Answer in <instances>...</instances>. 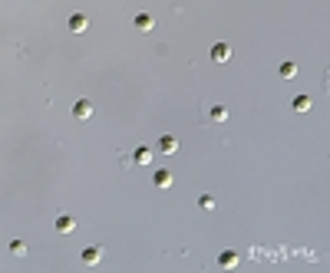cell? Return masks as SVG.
Returning a JSON list of instances; mask_svg holds the SVG:
<instances>
[{"instance_id": "1", "label": "cell", "mask_w": 330, "mask_h": 273, "mask_svg": "<svg viewBox=\"0 0 330 273\" xmlns=\"http://www.w3.org/2000/svg\"><path fill=\"white\" fill-rule=\"evenodd\" d=\"M89 116H93V102H89V99H79L76 106H73V118H79V122H86Z\"/></svg>"}, {"instance_id": "2", "label": "cell", "mask_w": 330, "mask_h": 273, "mask_svg": "<svg viewBox=\"0 0 330 273\" xmlns=\"http://www.w3.org/2000/svg\"><path fill=\"white\" fill-rule=\"evenodd\" d=\"M238 260H241V257H238L235 250H225V254H218V266H221V270H235Z\"/></svg>"}, {"instance_id": "3", "label": "cell", "mask_w": 330, "mask_h": 273, "mask_svg": "<svg viewBox=\"0 0 330 273\" xmlns=\"http://www.w3.org/2000/svg\"><path fill=\"white\" fill-rule=\"evenodd\" d=\"M56 230H60V234H73V230H76V218L60 214V218H56Z\"/></svg>"}, {"instance_id": "4", "label": "cell", "mask_w": 330, "mask_h": 273, "mask_svg": "<svg viewBox=\"0 0 330 273\" xmlns=\"http://www.w3.org/2000/svg\"><path fill=\"white\" fill-rule=\"evenodd\" d=\"M86 26H89L86 14H73L70 16V33H86Z\"/></svg>"}, {"instance_id": "5", "label": "cell", "mask_w": 330, "mask_h": 273, "mask_svg": "<svg viewBox=\"0 0 330 273\" xmlns=\"http://www.w3.org/2000/svg\"><path fill=\"white\" fill-rule=\"evenodd\" d=\"M152 184H155V188H162V191H165V188H172V172L158 168V172L152 174Z\"/></svg>"}, {"instance_id": "6", "label": "cell", "mask_w": 330, "mask_h": 273, "mask_svg": "<svg viewBox=\"0 0 330 273\" xmlns=\"http://www.w3.org/2000/svg\"><path fill=\"white\" fill-rule=\"evenodd\" d=\"M228 56H231V46H228V43H215V46H212V60H215V62H228Z\"/></svg>"}, {"instance_id": "7", "label": "cell", "mask_w": 330, "mask_h": 273, "mask_svg": "<svg viewBox=\"0 0 330 273\" xmlns=\"http://www.w3.org/2000/svg\"><path fill=\"white\" fill-rule=\"evenodd\" d=\"M135 30H142V33H152V30H155V20H152L149 14H135Z\"/></svg>"}, {"instance_id": "8", "label": "cell", "mask_w": 330, "mask_h": 273, "mask_svg": "<svg viewBox=\"0 0 330 273\" xmlns=\"http://www.w3.org/2000/svg\"><path fill=\"white\" fill-rule=\"evenodd\" d=\"M158 148H162L165 155H175V152H179V138H172V135H162V138H158Z\"/></svg>"}, {"instance_id": "9", "label": "cell", "mask_w": 330, "mask_h": 273, "mask_svg": "<svg viewBox=\"0 0 330 273\" xmlns=\"http://www.w3.org/2000/svg\"><path fill=\"white\" fill-rule=\"evenodd\" d=\"M132 162H135V164H149V162H152V152L145 148V145H139V148L132 152Z\"/></svg>"}, {"instance_id": "10", "label": "cell", "mask_w": 330, "mask_h": 273, "mask_svg": "<svg viewBox=\"0 0 330 273\" xmlns=\"http://www.w3.org/2000/svg\"><path fill=\"white\" fill-rule=\"evenodd\" d=\"M294 112H310V106H314V102H310V96H294Z\"/></svg>"}, {"instance_id": "11", "label": "cell", "mask_w": 330, "mask_h": 273, "mask_svg": "<svg viewBox=\"0 0 330 273\" xmlns=\"http://www.w3.org/2000/svg\"><path fill=\"white\" fill-rule=\"evenodd\" d=\"M99 260H102L99 247H86V250H83V264H99Z\"/></svg>"}, {"instance_id": "12", "label": "cell", "mask_w": 330, "mask_h": 273, "mask_svg": "<svg viewBox=\"0 0 330 273\" xmlns=\"http://www.w3.org/2000/svg\"><path fill=\"white\" fill-rule=\"evenodd\" d=\"M281 76H284V79H294V76H297V62H294V60L281 62Z\"/></svg>"}, {"instance_id": "13", "label": "cell", "mask_w": 330, "mask_h": 273, "mask_svg": "<svg viewBox=\"0 0 330 273\" xmlns=\"http://www.w3.org/2000/svg\"><path fill=\"white\" fill-rule=\"evenodd\" d=\"M225 118H228V109H225V106H215V109H212V122H225Z\"/></svg>"}, {"instance_id": "14", "label": "cell", "mask_w": 330, "mask_h": 273, "mask_svg": "<svg viewBox=\"0 0 330 273\" xmlns=\"http://www.w3.org/2000/svg\"><path fill=\"white\" fill-rule=\"evenodd\" d=\"M10 254H14V257H24V254H27V244L24 240H14V244H10Z\"/></svg>"}, {"instance_id": "15", "label": "cell", "mask_w": 330, "mask_h": 273, "mask_svg": "<svg viewBox=\"0 0 330 273\" xmlns=\"http://www.w3.org/2000/svg\"><path fill=\"white\" fill-rule=\"evenodd\" d=\"M198 208H202V211H212V208H215V198H208V194H205L202 201H198Z\"/></svg>"}]
</instances>
